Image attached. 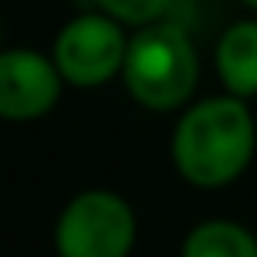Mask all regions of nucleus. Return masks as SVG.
<instances>
[{
    "mask_svg": "<svg viewBox=\"0 0 257 257\" xmlns=\"http://www.w3.org/2000/svg\"><path fill=\"white\" fill-rule=\"evenodd\" d=\"M253 120L239 95L190 106L173 131V162L194 187H225L253 159Z\"/></svg>",
    "mask_w": 257,
    "mask_h": 257,
    "instance_id": "nucleus-1",
    "label": "nucleus"
},
{
    "mask_svg": "<svg viewBox=\"0 0 257 257\" xmlns=\"http://www.w3.org/2000/svg\"><path fill=\"white\" fill-rule=\"evenodd\" d=\"M120 74L134 102L148 109H176L197 88L201 71L190 39L176 25L152 22L141 25L138 36H131Z\"/></svg>",
    "mask_w": 257,
    "mask_h": 257,
    "instance_id": "nucleus-2",
    "label": "nucleus"
},
{
    "mask_svg": "<svg viewBox=\"0 0 257 257\" xmlns=\"http://www.w3.org/2000/svg\"><path fill=\"white\" fill-rule=\"evenodd\" d=\"M134 232V211L120 194L85 190L64 204L53 243L60 257H127Z\"/></svg>",
    "mask_w": 257,
    "mask_h": 257,
    "instance_id": "nucleus-3",
    "label": "nucleus"
},
{
    "mask_svg": "<svg viewBox=\"0 0 257 257\" xmlns=\"http://www.w3.org/2000/svg\"><path fill=\"white\" fill-rule=\"evenodd\" d=\"M127 43L131 39L123 36V29L113 15H81L60 29L53 60L60 67L64 81H71L78 88H95L123 71Z\"/></svg>",
    "mask_w": 257,
    "mask_h": 257,
    "instance_id": "nucleus-4",
    "label": "nucleus"
},
{
    "mask_svg": "<svg viewBox=\"0 0 257 257\" xmlns=\"http://www.w3.org/2000/svg\"><path fill=\"white\" fill-rule=\"evenodd\" d=\"M60 67L32 50H8L0 57V113L8 120H36L60 99Z\"/></svg>",
    "mask_w": 257,
    "mask_h": 257,
    "instance_id": "nucleus-5",
    "label": "nucleus"
},
{
    "mask_svg": "<svg viewBox=\"0 0 257 257\" xmlns=\"http://www.w3.org/2000/svg\"><path fill=\"white\" fill-rule=\"evenodd\" d=\"M215 64L222 85L232 95H257V22H236L232 29H225L215 46Z\"/></svg>",
    "mask_w": 257,
    "mask_h": 257,
    "instance_id": "nucleus-6",
    "label": "nucleus"
},
{
    "mask_svg": "<svg viewBox=\"0 0 257 257\" xmlns=\"http://www.w3.org/2000/svg\"><path fill=\"white\" fill-rule=\"evenodd\" d=\"M183 257H257V239L239 222L211 218L190 229L183 239Z\"/></svg>",
    "mask_w": 257,
    "mask_h": 257,
    "instance_id": "nucleus-7",
    "label": "nucleus"
},
{
    "mask_svg": "<svg viewBox=\"0 0 257 257\" xmlns=\"http://www.w3.org/2000/svg\"><path fill=\"white\" fill-rule=\"evenodd\" d=\"M99 4L123 25H152L173 8V0H99Z\"/></svg>",
    "mask_w": 257,
    "mask_h": 257,
    "instance_id": "nucleus-8",
    "label": "nucleus"
},
{
    "mask_svg": "<svg viewBox=\"0 0 257 257\" xmlns=\"http://www.w3.org/2000/svg\"><path fill=\"white\" fill-rule=\"evenodd\" d=\"M243 4H246V8H253V11H257V0H243Z\"/></svg>",
    "mask_w": 257,
    "mask_h": 257,
    "instance_id": "nucleus-9",
    "label": "nucleus"
}]
</instances>
